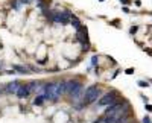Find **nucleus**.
Listing matches in <instances>:
<instances>
[{
  "label": "nucleus",
  "instance_id": "obj_24",
  "mask_svg": "<svg viewBox=\"0 0 152 123\" xmlns=\"http://www.w3.org/2000/svg\"><path fill=\"white\" fill-rule=\"evenodd\" d=\"M0 70H2V64H0Z\"/></svg>",
  "mask_w": 152,
  "mask_h": 123
},
{
  "label": "nucleus",
  "instance_id": "obj_6",
  "mask_svg": "<svg viewBox=\"0 0 152 123\" xmlns=\"http://www.w3.org/2000/svg\"><path fill=\"white\" fill-rule=\"evenodd\" d=\"M31 94H32V93H31V90H29V87H27L26 84H21L20 88L17 90V93H15V96H17L18 99H27Z\"/></svg>",
  "mask_w": 152,
  "mask_h": 123
},
{
  "label": "nucleus",
  "instance_id": "obj_12",
  "mask_svg": "<svg viewBox=\"0 0 152 123\" xmlns=\"http://www.w3.org/2000/svg\"><path fill=\"white\" fill-rule=\"evenodd\" d=\"M99 65V56L98 55H93L91 56V67H98Z\"/></svg>",
  "mask_w": 152,
  "mask_h": 123
},
{
  "label": "nucleus",
  "instance_id": "obj_14",
  "mask_svg": "<svg viewBox=\"0 0 152 123\" xmlns=\"http://www.w3.org/2000/svg\"><path fill=\"white\" fill-rule=\"evenodd\" d=\"M138 32V26H131V29H129V34L131 35H135Z\"/></svg>",
  "mask_w": 152,
  "mask_h": 123
},
{
  "label": "nucleus",
  "instance_id": "obj_9",
  "mask_svg": "<svg viewBox=\"0 0 152 123\" xmlns=\"http://www.w3.org/2000/svg\"><path fill=\"white\" fill-rule=\"evenodd\" d=\"M44 102H46L44 94H37V96L34 97V100H32V105L34 106H41V105H44Z\"/></svg>",
  "mask_w": 152,
  "mask_h": 123
},
{
  "label": "nucleus",
  "instance_id": "obj_8",
  "mask_svg": "<svg viewBox=\"0 0 152 123\" xmlns=\"http://www.w3.org/2000/svg\"><path fill=\"white\" fill-rule=\"evenodd\" d=\"M56 93H58V97H59V99L65 96V79L58 81V88H56Z\"/></svg>",
  "mask_w": 152,
  "mask_h": 123
},
{
  "label": "nucleus",
  "instance_id": "obj_22",
  "mask_svg": "<svg viewBox=\"0 0 152 123\" xmlns=\"http://www.w3.org/2000/svg\"><path fill=\"white\" fill-rule=\"evenodd\" d=\"M3 93V85H0V94Z\"/></svg>",
  "mask_w": 152,
  "mask_h": 123
},
{
  "label": "nucleus",
  "instance_id": "obj_21",
  "mask_svg": "<svg viewBox=\"0 0 152 123\" xmlns=\"http://www.w3.org/2000/svg\"><path fill=\"white\" fill-rule=\"evenodd\" d=\"M144 52H148V55H149V56H152V50H151V49H146Z\"/></svg>",
  "mask_w": 152,
  "mask_h": 123
},
{
  "label": "nucleus",
  "instance_id": "obj_3",
  "mask_svg": "<svg viewBox=\"0 0 152 123\" xmlns=\"http://www.w3.org/2000/svg\"><path fill=\"white\" fill-rule=\"evenodd\" d=\"M84 85V82L78 78H72V79H65V96L73 94L78 88H81Z\"/></svg>",
  "mask_w": 152,
  "mask_h": 123
},
{
  "label": "nucleus",
  "instance_id": "obj_19",
  "mask_svg": "<svg viewBox=\"0 0 152 123\" xmlns=\"http://www.w3.org/2000/svg\"><path fill=\"white\" fill-rule=\"evenodd\" d=\"M134 5H135V6H142V2H140V0H135Z\"/></svg>",
  "mask_w": 152,
  "mask_h": 123
},
{
  "label": "nucleus",
  "instance_id": "obj_10",
  "mask_svg": "<svg viewBox=\"0 0 152 123\" xmlns=\"http://www.w3.org/2000/svg\"><path fill=\"white\" fill-rule=\"evenodd\" d=\"M70 24H72L73 27H75V30H78V29H81V26H82V23H81V20L76 15H73L72 14V17H70Z\"/></svg>",
  "mask_w": 152,
  "mask_h": 123
},
{
  "label": "nucleus",
  "instance_id": "obj_25",
  "mask_svg": "<svg viewBox=\"0 0 152 123\" xmlns=\"http://www.w3.org/2000/svg\"><path fill=\"white\" fill-rule=\"evenodd\" d=\"M131 123H135V122H131Z\"/></svg>",
  "mask_w": 152,
  "mask_h": 123
},
{
  "label": "nucleus",
  "instance_id": "obj_17",
  "mask_svg": "<svg viewBox=\"0 0 152 123\" xmlns=\"http://www.w3.org/2000/svg\"><path fill=\"white\" fill-rule=\"evenodd\" d=\"M144 108H146L149 113H152V105H149V103H144Z\"/></svg>",
  "mask_w": 152,
  "mask_h": 123
},
{
  "label": "nucleus",
  "instance_id": "obj_20",
  "mask_svg": "<svg viewBox=\"0 0 152 123\" xmlns=\"http://www.w3.org/2000/svg\"><path fill=\"white\" fill-rule=\"evenodd\" d=\"M122 3H123V5H131V2H129V0H122Z\"/></svg>",
  "mask_w": 152,
  "mask_h": 123
},
{
  "label": "nucleus",
  "instance_id": "obj_26",
  "mask_svg": "<svg viewBox=\"0 0 152 123\" xmlns=\"http://www.w3.org/2000/svg\"><path fill=\"white\" fill-rule=\"evenodd\" d=\"M100 2H104V0H100Z\"/></svg>",
  "mask_w": 152,
  "mask_h": 123
},
{
  "label": "nucleus",
  "instance_id": "obj_16",
  "mask_svg": "<svg viewBox=\"0 0 152 123\" xmlns=\"http://www.w3.org/2000/svg\"><path fill=\"white\" fill-rule=\"evenodd\" d=\"M142 123H152L151 117H149V115H144V117H143V120H142Z\"/></svg>",
  "mask_w": 152,
  "mask_h": 123
},
{
  "label": "nucleus",
  "instance_id": "obj_1",
  "mask_svg": "<svg viewBox=\"0 0 152 123\" xmlns=\"http://www.w3.org/2000/svg\"><path fill=\"white\" fill-rule=\"evenodd\" d=\"M100 96H102V88H100V85H98V84L90 85L88 88H85V93L82 96L81 106L85 108V106H90V105H93V103H96L99 99H100Z\"/></svg>",
  "mask_w": 152,
  "mask_h": 123
},
{
  "label": "nucleus",
  "instance_id": "obj_15",
  "mask_svg": "<svg viewBox=\"0 0 152 123\" xmlns=\"http://www.w3.org/2000/svg\"><path fill=\"white\" fill-rule=\"evenodd\" d=\"M135 69H132V67H129V69H126L125 70V75H134Z\"/></svg>",
  "mask_w": 152,
  "mask_h": 123
},
{
  "label": "nucleus",
  "instance_id": "obj_23",
  "mask_svg": "<svg viewBox=\"0 0 152 123\" xmlns=\"http://www.w3.org/2000/svg\"><path fill=\"white\" fill-rule=\"evenodd\" d=\"M149 84H152V79H151V81H149Z\"/></svg>",
  "mask_w": 152,
  "mask_h": 123
},
{
  "label": "nucleus",
  "instance_id": "obj_5",
  "mask_svg": "<svg viewBox=\"0 0 152 123\" xmlns=\"http://www.w3.org/2000/svg\"><path fill=\"white\" fill-rule=\"evenodd\" d=\"M20 85H21V81H18V79L11 81V82L3 85V93H6V94H15L17 90L20 88Z\"/></svg>",
  "mask_w": 152,
  "mask_h": 123
},
{
  "label": "nucleus",
  "instance_id": "obj_7",
  "mask_svg": "<svg viewBox=\"0 0 152 123\" xmlns=\"http://www.w3.org/2000/svg\"><path fill=\"white\" fill-rule=\"evenodd\" d=\"M12 69L15 70V73H20V75H31V70L27 69V65H20V64H14Z\"/></svg>",
  "mask_w": 152,
  "mask_h": 123
},
{
  "label": "nucleus",
  "instance_id": "obj_13",
  "mask_svg": "<svg viewBox=\"0 0 152 123\" xmlns=\"http://www.w3.org/2000/svg\"><path fill=\"white\" fill-rule=\"evenodd\" d=\"M137 84H138V87H142V88H148L149 87V82H148V81H138Z\"/></svg>",
  "mask_w": 152,
  "mask_h": 123
},
{
  "label": "nucleus",
  "instance_id": "obj_18",
  "mask_svg": "<svg viewBox=\"0 0 152 123\" xmlns=\"http://www.w3.org/2000/svg\"><path fill=\"white\" fill-rule=\"evenodd\" d=\"M140 97L143 99V102H144V103H148V100H149V99H148V97L144 96V94H140Z\"/></svg>",
  "mask_w": 152,
  "mask_h": 123
},
{
  "label": "nucleus",
  "instance_id": "obj_2",
  "mask_svg": "<svg viewBox=\"0 0 152 123\" xmlns=\"http://www.w3.org/2000/svg\"><path fill=\"white\" fill-rule=\"evenodd\" d=\"M117 102H120V99H119V93H117L116 90H111L110 93H105V94H102L100 99H99L98 102V106H111L117 103Z\"/></svg>",
  "mask_w": 152,
  "mask_h": 123
},
{
  "label": "nucleus",
  "instance_id": "obj_11",
  "mask_svg": "<svg viewBox=\"0 0 152 123\" xmlns=\"http://www.w3.org/2000/svg\"><path fill=\"white\" fill-rule=\"evenodd\" d=\"M23 5H25V3H23L21 0H14V2H12V8L15 9V11H20Z\"/></svg>",
  "mask_w": 152,
  "mask_h": 123
},
{
  "label": "nucleus",
  "instance_id": "obj_4",
  "mask_svg": "<svg viewBox=\"0 0 152 123\" xmlns=\"http://www.w3.org/2000/svg\"><path fill=\"white\" fill-rule=\"evenodd\" d=\"M76 40H78L82 46L85 44V47L90 49V40H88V30H87V26H81V29L76 30Z\"/></svg>",
  "mask_w": 152,
  "mask_h": 123
}]
</instances>
